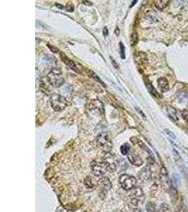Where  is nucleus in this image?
Masks as SVG:
<instances>
[{"label":"nucleus","instance_id":"nucleus-30","mask_svg":"<svg viewBox=\"0 0 188 212\" xmlns=\"http://www.w3.org/2000/svg\"><path fill=\"white\" fill-rule=\"evenodd\" d=\"M181 115H182L183 119H184L187 122H188V110H183L182 112H181Z\"/></svg>","mask_w":188,"mask_h":212},{"label":"nucleus","instance_id":"nucleus-25","mask_svg":"<svg viewBox=\"0 0 188 212\" xmlns=\"http://www.w3.org/2000/svg\"><path fill=\"white\" fill-rule=\"evenodd\" d=\"M146 209L147 212H158V210H157V209L155 207V205L151 202H149L147 204Z\"/></svg>","mask_w":188,"mask_h":212},{"label":"nucleus","instance_id":"nucleus-15","mask_svg":"<svg viewBox=\"0 0 188 212\" xmlns=\"http://www.w3.org/2000/svg\"><path fill=\"white\" fill-rule=\"evenodd\" d=\"M154 4L156 7L158 9L163 10L165 8H166L168 5L169 1H167V0H158V1L154 2Z\"/></svg>","mask_w":188,"mask_h":212},{"label":"nucleus","instance_id":"nucleus-24","mask_svg":"<svg viewBox=\"0 0 188 212\" xmlns=\"http://www.w3.org/2000/svg\"><path fill=\"white\" fill-rule=\"evenodd\" d=\"M119 46H120V55H121V59L125 60V58H126L125 46H124V45L123 44V42H120Z\"/></svg>","mask_w":188,"mask_h":212},{"label":"nucleus","instance_id":"nucleus-34","mask_svg":"<svg viewBox=\"0 0 188 212\" xmlns=\"http://www.w3.org/2000/svg\"><path fill=\"white\" fill-rule=\"evenodd\" d=\"M55 5H56V6H57V7L59 9H63V6L62 5H61V4H56Z\"/></svg>","mask_w":188,"mask_h":212},{"label":"nucleus","instance_id":"nucleus-11","mask_svg":"<svg viewBox=\"0 0 188 212\" xmlns=\"http://www.w3.org/2000/svg\"><path fill=\"white\" fill-rule=\"evenodd\" d=\"M138 177H139V179L144 183H147V182L150 181L151 178V172L150 168L148 166L144 167L140 171Z\"/></svg>","mask_w":188,"mask_h":212},{"label":"nucleus","instance_id":"nucleus-12","mask_svg":"<svg viewBox=\"0 0 188 212\" xmlns=\"http://www.w3.org/2000/svg\"><path fill=\"white\" fill-rule=\"evenodd\" d=\"M98 185L99 186L101 192L106 193L109 189L112 188V182L108 177H101L98 181Z\"/></svg>","mask_w":188,"mask_h":212},{"label":"nucleus","instance_id":"nucleus-7","mask_svg":"<svg viewBox=\"0 0 188 212\" xmlns=\"http://www.w3.org/2000/svg\"><path fill=\"white\" fill-rule=\"evenodd\" d=\"M88 110L95 116L102 115L105 111L102 102L99 100L90 101L88 104Z\"/></svg>","mask_w":188,"mask_h":212},{"label":"nucleus","instance_id":"nucleus-14","mask_svg":"<svg viewBox=\"0 0 188 212\" xmlns=\"http://www.w3.org/2000/svg\"><path fill=\"white\" fill-rule=\"evenodd\" d=\"M158 86L160 91L161 92H166L168 91L169 86L168 82L166 78L161 77L158 79Z\"/></svg>","mask_w":188,"mask_h":212},{"label":"nucleus","instance_id":"nucleus-10","mask_svg":"<svg viewBox=\"0 0 188 212\" xmlns=\"http://www.w3.org/2000/svg\"><path fill=\"white\" fill-rule=\"evenodd\" d=\"M173 159L175 160V163L176 166H178L179 170L183 173H187V168L185 166L184 162L182 158H181L180 155L179 154V153L176 149L173 150Z\"/></svg>","mask_w":188,"mask_h":212},{"label":"nucleus","instance_id":"nucleus-2","mask_svg":"<svg viewBox=\"0 0 188 212\" xmlns=\"http://www.w3.org/2000/svg\"><path fill=\"white\" fill-rule=\"evenodd\" d=\"M50 103L51 107L56 112L62 111L68 105V101L66 98L57 93L51 95Z\"/></svg>","mask_w":188,"mask_h":212},{"label":"nucleus","instance_id":"nucleus-37","mask_svg":"<svg viewBox=\"0 0 188 212\" xmlns=\"http://www.w3.org/2000/svg\"><path fill=\"white\" fill-rule=\"evenodd\" d=\"M112 62L114 64V67H116V68H118V66H117L118 64H116V63H115V61H114V60H112Z\"/></svg>","mask_w":188,"mask_h":212},{"label":"nucleus","instance_id":"nucleus-33","mask_svg":"<svg viewBox=\"0 0 188 212\" xmlns=\"http://www.w3.org/2000/svg\"><path fill=\"white\" fill-rule=\"evenodd\" d=\"M103 35L105 37H106L108 35V28H106V27H105V28H104V30H103Z\"/></svg>","mask_w":188,"mask_h":212},{"label":"nucleus","instance_id":"nucleus-21","mask_svg":"<svg viewBox=\"0 0 188 212\" xmlns=\"http://www.w3.org/2000/svg\"><path fill=\"white\" fill-rule=\"evenodd\" d=\"M158 212H171V209L166 203H162L158 207Z\"/></svg>","mask_w":188,"mask_h":212},{"label":"nucleus","instance_id":"nucleus-16","mask_svg":"<svg viewBox=\"0 0 188 212\" xmlns=\"http://www.w3.org/2000/svg\"><path fill=\"white\" fill-rule=\"evenodd\" d=\"M167 112L168 113V115L170 118H171L173 121H178V118L177 115V112H176V110L175 108H173V107H171V106H168L167 108Z\"/></svg>","mask_w":188,"mask_h":212},{"label":"nucleus","instance_id":"nucleus-9","mask_svg":"<svg viewBox=\"0 0 188 212\" xmlns=\"http://www.w3.org/2000/svg\"><path fill=\"white\" fill-rule=\"evenodd\" d=\"M159 180H160L161 185V187L164 190L168 191L169 189H171V180H170L168 173V171L165 167H162V168H161L160 174H159Z\"/></svg>","mask_w":188,"mask_h":212},{"label":"nucleus","instance_id":"nucleus-23","mask_svg":"<svg viewBox=\"0 0 188 212\" xmlns=\"http://www.w3.org/2000/svg\"><path fill=\"white\" fill-rule=\"evenodd\" d=\"M130 152V146L128 144H124L121 146V152L123 155H128Z\"/></svg>","mask_w":188,"mask_h":212},{"label":"nucleus","instance_id":"nucleus-4","mask_svg":"<svg viewBox=\"0 0 188 212\" xmlns=\"http://www.w3.org/2000/svg\"><path fill=\"white\" fill-rule=\"evenodd\" d=\"M119 182L121 188L125 190H131V189L135 188V185L137 183V180L133 176L123 174L120 177Z\"/></svg>","mask_w":188,"mask_h":212},{"label":"nucleus","instance_id":"nucleus-38","mask_svg":"<svg viewBox=\"0 0 188 212\" xmlns=\"http://www.w3.org/2000/svg\"><path fill=\"white\" fill-rule=\"evenodd\" d=\"M137 1H133V4H131L130 7H132V6H133V5H134V4H136V3H137Z\"/></svg>","mask_w":188,"mask_h":212},{"label":"nucleus","instance_id":"nucleus-13","mask_svg":"<svg viewBox=\"0 0 188 212\" xmlns=\"http://www.w3.org/2000/svg\"><path fill=\"white\" fill-rule=\"evenodd\" d=\"M128 159L129 160V161H130V163L134 166H141L142 164H143V161H142V159L140 158V155H138L137 154H135V153H128Z\"/></svg>","mask_w":188,"mask_h":212},{"label":"nucleus","instance_id":"nucleus-20","mask_svg":"<svg viewBox=\"0 0 188 212\" xmlns=\"http://www.w3.org/2000/svg\"><path fill=\"white\" fill-rule=\"evenodd\" d=\"M85 185L89 189H93L97 186V184L94 182L93 178L92 177H87L85 180Z\"/></svg>","mask_w":188,"mask_h":212},{"label":"nucleus","instance_id":"nucleus-3","mask_svg":"<svg viewBox=\"0 0 188 212\" xmlns=\"http://www.w3.org/2000/svg\"><path fill=\"white\" fill-rule=\"evenodd\" d=\"M97 141L101 149L104 152L108 153L112 150V143L109 138V136L106 132H101L97 137Z\"/></svg>","mask_w":188,"mask_h":212},{"label":"nucleus","instance_id":"nucleus-22","mask_svg":"<svg viewBox=\"0 0 188 212\" xmlns=\"http://www.w3.org/2000/svg\"><path fill=\"white\" fill-rule=\"evenodd\" d=\"M180 177L179 176L178 174H175L173 175V176H172V184H173V185L175 187V188H177L178 186L180 185Z\"/></svg>","mask_w":188,"mask_h":212},{"label":"nucleus","instance_id":"nucleus-6","mask_svg":"<svg viewBox=\"0 0 188 212\" xmlns=\"http://www.w3.org/2000/svg\"><path fill=\"white\" fill-rule=\"evenodd\" d=\"M103 162L106 166L107 170L109 171L111 173H113L118 168V160L116 157L115 156L114 154L111 153H107L105 155L103 159Z\"/></svg>","mask_w":188,"mask_h":212},{"label":"nucleus","instance_id":"nucleus-5","mask_svg":"<svg viewBox=\"0 0 188 212\" xmlns=\"http://www.w3.org/2000/svg\"><path fill=\"white\" fill-rule=\"evenodd\" d=\"M90 168H91L92 173L93 175L97 177H101L105 174L107 168L106 166L102 161H93L90 164Z\"/></svg>","mask_w":188,"mask_h":212},{"label":"nucleus","instance_id":"nucleus-31","mask_svg":"<svg viewBox=\"0 0 188 212\" xmlns=\"http://www.w3.org/2000/svg\"><path fill=\"white\" fill-rule=\"evenodd\" d=\"M66 8H67V11H69V12H71V9H71L72 12H73V11L74 10V6L72 5L71 3H69V4H67Z\"/></svg>","mask_w":188,"mask_h":212},{"label":"nucleus","instance_id":"nucleus-1","mask_svg":"<svg viewBox=\"0 0 188 212\" xmlns=\"http://www.w3.org/2000/svg\"><path fill=\"white\" fill-rule=\"evenodd\" d=\"M47 80L53 87L59 88L64 83V79L59 69L54 68L47 74Z\"/></svg>","mask_w":188,"mask_h":212},{"label":"nucleus","instance_id":"nucleus-27","mask_svg":"<svg viewBox=\"0 0 188 212\" xmlns=\"http://www.w3.org/2000/svg\"><path fill=\"white\" fill-rule=\"evenodd\" d=\"M90 74H90V76H91L92 78H93L95 81H97V82H98L99 83H101V84H102L103 86H105V83H103L102 81H101V80H100V79H99V78L98 77V76H97L96 75V74H95L94 73H93V72L91 71H90Z\"/></svg>","mask_w":188,"mask_h":212},{"label":"nucleus","instance_id":"nucleus-29","mask_svg":"<svg viewBox=\"0 0 188 212\" xmlns=\"http://www.w3.org/2000/svg\"><path fill=\"white\" fill-rule=\"evenodd\" d=\"M137 42V33H133L131 35V43L132 45H135Z\"/></svg>","mask_w":188,"mask_h":212},{"label":"nucleus","instance_id":"nucleus-17","mask_svg":"<svg viewBox=\"0 0 188 212\" xmlns=\"http://www.w3.org/2000/svg\"><path fill=\"white\" fill-rule=\"evenodd\" d=\"M62 60L63 61V62H64L68 66L70 67V68L72 69L74 71H77V67H76V64H75V63L73 62V61H72L71 60L69 59V58H67L64 55L62 56Z\"/></svg>","mask_w":188,"mask_h":212},{"label":"nucleus","instance_id":"nucleus-28","mask_svg":"<svg viewBox=\"0 0 188 212\" xmlns=\"http://www.w3.org/2000/svg\"><path fill=\"white\" fill-rule=\"evenodd\" d=\"M165 132H166V134L168 135V136L169 137H171V139H176V134H174V133L172 132V131L166 129V130H165Z\"/></svg>","mask_w":188,"mask_h":212},{"label":"nucleus","instance_id":"nucleus-8","mask_svg":"<svg viewBox=\"0 0 188 212\" xmlns=\"http://www.w3.org/2000/svg\"><path fill=\"white\" fill-rule=\"evenodd\" d=\"M130 195L131 203L135 207H137L140 204H142L144 200V195L142 189L140 188H135L133 189Z\"/></svg>","mask_w":188,"mask_h":212},{"label":"nucleus","instance_id":"nucleus-26","mask_svg":"<svg viewBox=\"0 0 188 212\" xmlns=\"http://www.w3.org/2000/svg\"><path fill=\"white\" fill-rule=\"evenodd\" d=\"M137 144H138V145H139V146H140V148H142V149H144V151H146L147 152H148V153H149V154L151 155V157H153V155H152V153H151V152H150V150H149V148L147 147V146L143 143V142H142V141H140V140H138V141H137Z\"/></svg>","mask_w":188,"mask_h":212},{"label":"nucleus","instance_id":"nucleus-19","mask_svg":"<svg viewBox=\"0 0 188 212\" xmlns=\"http://www.w3.org/2000/svg\"><path fill=\"white\" fill-rule=\"evenodd\" d=\"M147 89H148L149 93L152 95L154 97H155V98H160L161 96H160L159 93H158L157 90L154 89V87L151 84V83H147Z\"/></svg>","mask_w":188,"mask_h":212},{"label":"nucleus","instance_id":"nucleus-36","mask_svg":"<svg viewBox=\"0 0 188 212\" xmlns=\"http://www.w3.org/2000/svg\"><path fill=\"white\" fill-rule=\"evenodd\" d=\"M185 182H186V187H187V189H188V177H186V180H185Z\"/></svg>","mask_w":188,"mask_h":212},{"label":"nucleus","instance_id":"nucleus-35","mask_svg":"<svg viewBox=\"0 0 188 212\" xmlns=\"http://www.w3.org/2000/svg\"><path fill=\"white\" fill-rule=\"evenodd\" d=\"M83 2V4H87V5H92V2H89V1H85V2Z\"/></svg>","mask_w":188,"mask_h":212},{"label":"nucleus","instance_id":"nucleus-18","mask_svg":"<svg viewBox=\"0 0 188 212\" xmlns=\"http://www.w3.org/2000/svg\"><path fill=\"white\" fill-rule=\"evenodd\" d=\"M178 99L180 103H185L188 101V94L185 91H179L178 93Z\"/></svg>","mask_w":188,"mask_h":212},{"label":"nucleus","instance_id":"nucleus-32","mask_svg":"<svg viewBox=\"0 0 188 212\" xmlns=\"http://www.w3.org/2000/svg\"><path fill=\"white\" fill-rule=\"evenodd\" d=\"M48 47H49V49L53 52V53H58V49L56 48V47H54L51 46H49V45H48Z\"/></svg>","mask_w":188,"mask_h":212}]
</instances>
